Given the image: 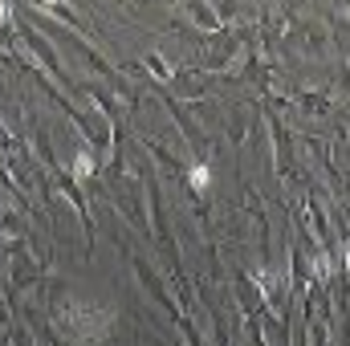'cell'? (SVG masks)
Listing matches in <instances>:
<instances>
[{
	"instance_id": "6da1fadb",
	"label": "cell",
	"mask_w": 350,
	"mask_h": 346,
	"mask_svg": "<svg viewBox=\"0 0 350 346\" xmlns=\"http://www.w3.org/2000/svg\"><path fill=\"white\" fill-rule=\"evenodd\" d=\"M212 175H208V171L204 167H196V171H191V183H196V188H204V183H208Z\"/></svg>"
}]
</instances>
